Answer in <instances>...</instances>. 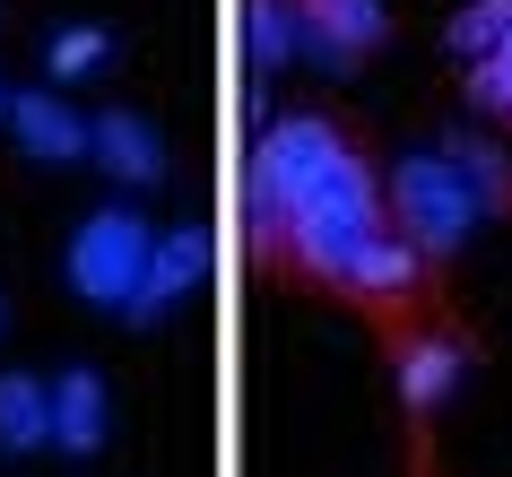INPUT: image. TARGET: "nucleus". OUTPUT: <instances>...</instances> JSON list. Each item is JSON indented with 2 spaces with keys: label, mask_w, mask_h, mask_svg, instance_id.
Here are the masks:
<instances>
[{
  "label": "nucleus",
  "mask_w": 512,
  "mask_h": 477,
  "mask_svg": "<svg viewBox=\"0 0 512 477\" xmlns=\"http://www.w3.org/2000/svg\"><path fill=\"white\" fill-rule=\"evenodd\" d=\"M382 157L348 113H278L243 157V261L322 295L330 269L382 235Z\"/></svg>",
  "instance_id": "1"
},
{
  "label": "nucleus",
  "mask_w": 512,
  "mask_h": 477,
  "mask_svg": "<svg viewBox=\"0 0 512 477\" xmlns=\"http://www.w3.org/2000/svg\"><path fill=\"white\" fill-rule=\"evenodd\" d=\"M374 347H382V365H391V382H400V417L408 425H434V417H443V399L486 365V330L460 313V304L400 321V330H382Z\"/></svg>",
  "instance_id": "2"
},
{
  "label": "nucleus",
  "mask_w": 512,
  "mask_h": 477,
  "mask_svg": "<svg viewBox=\"0 0 512 477\" xmlns=\"http://www.w3.org/2000/svg\"><path fill=\"white\" fill-rule=\"evenodd\" d=\"M382 217H391V235H400L417 261H434V269H452L460 252H469V235H478V200H469V183L452 174L443 148H417V157H400L382 174Z\"/></svg>",
  "instance_id": "3"
},
{
  "label": "nucleus",
  "mask_w": 512,
  "mask_h": 477,
  "mask_svg": "<svg viewBox=\"0 0 512 477\" xmlns=\"http://www.w3.org/2000/svg\"><path fill=\"white\" fill-rule=\"evenodd\" d=\"M148 252H157V226H148L131 200H113V209H87L79 217V235H70V252H61V278H70L79 304L122 313L131 287H139V269H148Z\"/></svg>",
  "instance_id": "4"
},
{
  "label": "nucleus",
  "mask_w": 512,
  "mask_h": 477,
  "mask_svg": "<svg viewBox=\"0 0 512 477\" xmlns=\"http://www.w3.org/2000/svg\"><path fill=\"white\" fill-rule=\"evenodd\" d=\"M296 35L304 53L322 61V70H365V61L391 44V9L382 0H296Z\"/></svg>",
  "instance_id": "5"
},
{
  "label": "nucleus",
  "mask_w": 512,
  "mask_h": 477,
  "mask_svg": "<svg viewBox=\"0 0 512 477\" xmlns=\"http://www.w3.org/2000/svg\"><path fill=\"white\" fill-rule=\"evenodd\" d=\"M200 278H209V235H200V226H174V235H157V252H148V269H139L131 304H122V321H131V330L165 321V313H174V295H191Z\"/></svg>",
  "instance_id": "6"
},
{
  "label": "nucleus",
  "mask_w": 512,
  "mask_h": 477,
  "mask_svg": "<svg viewBox=\"0 0 512 477\" xmlns=\"http://www.w3.org/2000/svg\"><path fill=\"white\" fill-rule=\"evenodd\" d=\"M44 391H53V451H61V460H96L105 434H113L105 373H96V365H70V373H53Z\"/></svg>",
  "instance_id": "7"
},
{
  "label": "nucleus",
  "mask_w": 512,
  "mask_h": 477,
  "mask_svg": "<svg viewBox=\"0 0 512 477\" xmlns=\"http://www.w3.org/2000/svg\"><path fill=\"white\" fill-rule=\"evenodd\" d=\"M87 157L105 165L113 183H131V191L165 183V139H157V122H148V113H131V105H113V113H96V122H87Z\"/></svg>",
  "instance_id": "8"
},
{
  "label": "nucleus",
  "mask_w": 512,
  "mask_h": 477,
  "mask_svg": "<svg viewBox=\"0 0 512 477\" xmlns=\"http://www.w3.org/2000/svg\"><path fill=\"white\" fill-rule=\"evenodd\" d=\"M9 131L44 165H79L87 157V122H79V105H61V87H9Z\"/></svg>",
  "instance_id": "9"
},
{
  "label": "nucleus",
  "mask_w": 512,
  "mask_h": 477,
  "mask_svg": "<svg viewBox=\"0 0 512 477\" xmlns=\"http://www.w3.org/2000/svg\"><path fill=\"white\" fill-rule=\"evenodd\" d=\"M443 157H452V174L469 183L478 217H504V226H512V148H504V139H486V131H469V122H452V131H443Z\"/></svg>",
  "instance_id": "10"
},
{
  "label": "nucleus",
  "mask_w": 512,
  "mask_h": 477,
  "mask_svg": "<svg viewBox=\"0 0 512 477\" xmlns=\"http://www.w3.org/2000/svg\"><path fill=\"white\" fill-rule=\"evenodd\" d=\"M53 451V391L35 373H0V460Z\"/></svg>",
  "instance_id": "11"
},
{
  "label": "nucleus",
  "mask_w": 512,
  "mask_h": 477,
  "mask_svg": "<svg viewBox=\"0 0 512 477\" xmlns=\"http://www.w3.org/2000/svg\"><path fill=\"white\" fill-rule=\"evenodd\" d=\"M296 53H304V35H296V0H243V61H252V79L287 70Z\"/></svg>",
  "instance_id": "12"
},
{
  "label": "nucleus",
  "mask_w": 512,
  "mask_h": 477,
  "mask_svg": "<svg viewBox=\"0 0 512 477\" xmlns=\"http://www.w3.org/2000/svg\"><path fill=\"white\" fill-rule=\"evenodd\" d=\"M460 105H478V122L512 131V35H504L486 61H469V79H460Z\"/></svg>",
  "instance_id": "13"
},
{
  "label": "nucleus",
  "mask_w": 512,
  "mask_h": 477,
  "mask_svg": "<svg viewBox=\"0 0 512 477\" xmlns=\"http://www.w3.org/2000/svg\"><path fill=\"white\" fill-rule=\"evenodd\" d=\"M113 53H122L113 27H61L53 44H44V70H53V87H70V79H96Z\"/></svg>",
  "instance_id": "14"
},
{
  "label": "nucleus",
  "mask_w": 512,
  "mask_h": 477,
  "mask_svg": "<svg viewBox=\"0 0 512 477\" xmlns=\"http://www.w3.org/2000/svg\"><path fill=\"white\" fill-rule=\"evenodd\" d=\"M504 35H512V0H469V9L443 18V44H452L460 61H486Z\"/></svg>",
  "instance_id": "15"
},
{
  "label": "nucleus",
  "mask_w": 512,
  "mask_h": 477,
  "mask_svg": "<svg viewBox=\"0 0 512 477\" xmlns=\"http://www.w3.org/2000/svg\"><path fill=\"white\" fill-rule=\"evenodd\" d=\"M408 477H443V460H434V425H408Z\"/></svg>",
  "instance_id": "16"
},
{
  "label": "nucleus",
  "mask_w": 512,
  "mask_h": 477,
  "mask_svg": "<svg viewBox=\"0 0 512 477\" xmlns=\"http://www.w3.org/2000/svg\"><path fill=\"white\" fill-rule=\"evenodd\" d=\"M0 122H9V87H0Z\"/></svg>",
  "instance_id": "17"
},
{
  "label": "nucleus",
  "mask_w": 512,
  "mask_h": 477,
  "mask_svg": "<svg viewBox=\"0 0 512 477\" xmlns=\"http://www.w3.org/2000/svg\"><path fill=\"white\" fill-rule=\"evenodd\" d=\"M0 321H9V304H0Z\"/></svg>",
  "instance_id": "18"
}]
</instances>
